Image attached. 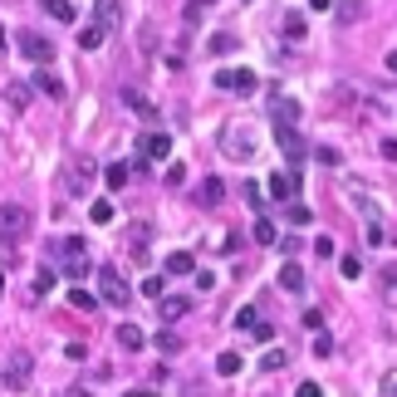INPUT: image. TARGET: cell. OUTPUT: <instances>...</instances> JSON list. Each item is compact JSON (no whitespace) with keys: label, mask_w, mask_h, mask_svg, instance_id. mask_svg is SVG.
Returning <instances> with one entry per match:
<instances>
[{"label":"cell","mask_w":397,"mask_h":397,"mask_svg":"<svg viewBox=\"0 0 397 397\" xmlns=\"http://www.w3.org/2000/svg\"><path fill=\"white\" fill-rule=\"evenodd\" d=\"M221 152H226L231 162H250V157H255V133H250L245 123H226V128H221Z\"/></svg>","instance_id":"7a4b0ae2"},{"label":"cell","mask_w":397,"mask_h":397,"mask_svg":"<svg viewBox=\"0 0 397 397\" xmlns=\"http://www.w3.org/2000/svg\"><path fill=\"white\" fill-rule=\"evenodd\" d=\"M103 182H108L113 192H123V187H128V162H113V167H103Z\"/></svg>","instance_id":"d6986e66"},{"label":"cell","mask_w":397,"mask_h":397,"mask_svg":"<svg viewBox=\"0 0 397 397\" xmlns=\"http://www.w3.org/2000/svg\"><path fill=\"white\" fill-rule=\"evenodd\" d=\"M49 260H54V270H64L69 280H84V275H89V250H84V240H79V236L59 240V245L49 250Z\"/></svg>","instance_id":"6da1fadb"},{"label":"cell","mask_w":397,"mask_h":397,"mask_svg":"<svg viewBox=\"0 0 397 397\" xmlns=\"http://www.w3.org/2000/svg\"><path fill=\"white\" fill-rule=\"evenodd\" d=\"M35 89H39V94H44V99H64V79H59V74H54V69H39V74H35Z\"/></svg>","instance_id":"8fae6325"},{"label":"cell","mask_w":397,"mask_h":397,"mask_svg":"<svg viewBox=\"0 0 397 397\" xmlns=\"http://www.w3.org/2000/svg\"><path fill=\"white\" fill-rule=\"evenodd\" d=\"M15 39H20V54H25V59H35L39 69H49V59H54V44H49L44 35H35V30H20Z\"/></svg>","instance_id":"5b68a950"},{"label":"cell","mask_w":397,"mask_h":397,"mask_svg":"<svg viewBox=\"0 0 397 397\" xmlns=\"http://www.w3.org/2000/svg\"><path fill=\"white\" fill-rule=\"evenodd\" d=\"M30 373H35V358H30L25 348H15V353L5 358V388H10V393H20V388L30 383Z\"/></svg>","instance_id":"8992f818"},{"label":"cell","mask_w":397,"mask_h":397,"mask_svg":"<svg viewBox=\"0 0 397 397\" xmlns=\"http://www.w3.org/2000/svg\"><path fill=\"white\" fill-rule=\"evenodd\" d=\"M383 157H388V162H397V138H383Z\"/></svg>","instance_id":"7bdbcfd3"},{"label":"cell","mask_w":397,"mask_h":397,"mask_svg":"<svg viewBox=\"0 0 397 397\" xmlns=\"http://www.w3.org/2000/svg\"><path fill=\"white\" fill-rule=\"evenodd\" d=\"M240 363H245L240 353H221V358H216V373H221V378H236V373H240Z\"/></svg>","instance_id":"603a6c76"},{"label":"cell","mask_w":397,"mask_h":397,"mask_svg":"<svg viewBox=\"0 0 397 397\" xmlns=\"http://www.w3.org/2000/svg\"><path fill=\"white\" fill-rule=\"evenodd\" d=\"M338 275H343V280H358V275H363V260H358V255H343V260H338Z\"/></svg>","instance_id":"d4e9b609"},{"label":"cell","mask_w":397,"mask_h":397,"mask_svg":"<svg viewBox=\"0 0 397 397\" xmlns=\"http://www.w3.org/2000/svg\"><path fill=\"white\" fill-rule=\"evenodd\" d=\"M216 89H231V94H250V89H260V79H255L250 69H221V74H216Z\"/></svg>","instance_id":"52a82bcc"},{"label":"cell","mask_w":397,"mask_h":397,"mask_svg":"<svg viewBox=\"0 0 397 397\" xmlns=\"http://www.w3.org/2000/svg\"><path fill=\"white\" fill-rule=\"evenodd\" d=\"M5 99H10V108H15V113H20L30 94H25V84H5Z\"/></svg>","instance_id":"f1b7e54d"},{"label":"cell","mask_w":397,"mask_h":397,"mask_svg":"<svg viewBox=\"0 0 397 397\" xmlns=\"http://www.w3.org/2000/svg\"><path fill=\"white\" fill-rule=\"evenodd\" d=\"M270 192H275L280 201L295 197V192H299V177H295V172H275V177H270Z\"/></svg>","instance_id":"7c38bea8"},{"label":"cell","mask_w":397,"mask_h":397,"mask_svg":"<svg viewBox=\"0 0 397 397\" xmlns=\"http://www.w3.org/2000/svg\"><path fill=\"white\" fill-rule=\"evenodd\" d=\"M255 324H260V314H255V309H240V314H236V329H245V334H250Z\"/></svg>","instance_id":"d6a6232c"},{"label":"cell","mask_w":397,"mask_h":397,"mask_svg":"<svg viewBox=\"0 0 397 397\" xmlns=\"http://www.w3.org/2000/svg\"><path fill=\"white\" fill-rule=\"evenodd\" d=\"M314 353L329 358V353H334V338H329V334H314Z\"/></svg>","instance_id":"e575fe53"},{"label":"cell","mask_w":397,"mask_h":397,"mask_svg":"<svg viewBox=\"0 0 397 397\" xmlns=\"http://www.w3.org/2000/svg\"><path fill=\"white\" fill-rule=\"evenodd\" d=\"M20 236H25V206L5 201V206H0V240H5V255H15Z\"/></svg>","instance_id":"277c9868"},{"label":"cell","mask_w":397,"mask_h":397,"mask_svg":"<svg viewBox=\"0 0 397 397\" xmlns=\"http://www.w3.org/2000/svg\"><path fill=\"white\" fill-rule=\"evenodd\" d=\"M99 295H103V304H113V309H128V304H133L128 280H123L113 265H99Z\"/></svg>","instance_id":"3957f363"},{"label":"cell","mask_w":397,"mask_h":397,"mask_svg":"<svg viewBox=\"0 0 397 397\" xmlns=\"http://www.w3.org/2000/svg\"><path fill=\"white\" fill-rule=\"evenodd\" d=\"M270 118H275V128H295L299 123V103L290 94H270Z\"/></svg>","instance_id":"ba28073f"},{"label":"cell","mask_w":397,"mask_h":397,"mask_svg":"<svg viewBox=\"0 0 397 397\" xmlns=\"http://www.w3.org/2000/svg\"><path fill=\"white\" fill-rule=\"evenodd\" d=\"M304 329H314V334H319V329H324V314H319V309H309V314H304Z\"/></svg>","instance_id":"f35d334b"},{"label":"cell","mask_w":397,"mask_h":397,"mask_svg":"<svg viewBox=\"0 0 397 397\" xmlns=\"http://www.w3.org/2000/svg\"><path fill=\"white\" fill-rule=\"evenodd\" d=\"M44 10H49L54 20H64V25H74V20H79V5H74V0H44Z\"/></svg>","instance_id":"9a60e30c"},{"label":"cell","mask_w":397,"mask_h":397,"mask_svg":"<svg viewBox=\"0 0 397 397\" xmlns=\"http://www.w3.org/2000/svg\"><path fill=\"white\" fill-rule=\"evenodd\" d=\"M128 397H157V393H147V388H138V393H128Z\"/></svg>","instance_id":"f6af8a7d"},{"label":"cell","mask_w":397,"mask_h":397,"mask_svg":"<svg viewBox=\"0 0 397 397\" xmlns=\"http://www.w3.org/2000/svg\"><path fill=\"white\" fill-rule=\"evenodd\" d=\"M99 10V25L108 30V25H118V15H123V5H113V0H103V5H94Z\"/></svg>","instance_id":"cb8c5ba5"},{"label":"cell","mask_w":397,"mask_h":397,"mask_svg":"<svg viewBox=\"0 0 397 397\" xmlns=\"http://www.w3.org/2000/svg\"><path fill=\"white\" fill-rule=\"evenodd\" d=\"M290 221H295V226H309V206H290Z\"/></svg>","instance_id":"ab89813d"},{"label":"cell","mask_w":397,"mask_h":397,"mask_svg":"<svg viewBox=\"0 0 397 397\" xmlns=\"http://www.w3.org/2000/svg\"><path fill=\"white\" fill-rule=\"evenodd\" d=\"M142 295H147V299H157V304L167 299V295H162V280H142Z\"/></svg>","instance_id":"d590c367"},{"label":"cell","mask_w":397,"mask_h":397,"mask_svg":"<svg viewBox=\"0 0 397 397\" xmlns=\"http://www.w3.org/2000/svg\"><path fill=\"white\" fill-rule=\"evenodd\" d=\"M378 299H383L388 309H397V270H383V275H378Z\"/></svg>","instance_id":"4fadbf2b"},{"label":"cell","mask_w":397,"mask_h":397,"mask_svg":"<svg viewBox=\"0 0 397 397\" xmlns=\"http://www.w3.org/2000/svg\"><path fill=\"white\" fill-rule=\"evenodd\" d=\"M187 309H192V299H182V295H167V299H162V319H167V324H172V319H182Z\"/></svg>","instance_id":"ac0fdd59"},{"label":"cell","mask_w":397,"mask_h":397,"mask_svg":"<svg viewBox=\"0 0 397 397\" xmlns=\"http://www.w3.org/2000/svg\"><path fill=\"white\" fill-rule=\"evenodd\" d=\"M211 54H231V35H211Z\"/></svg>","instance_id":"8d00e7d4"},{"label":"cell","mask_w":397,"mask_h":397,"mask_svg":"<svg viewBox=\"0 0 397 397\" xmlns=\"http://www.w3.org/2000/svg\"><path fill=\"white\" fill-rule=\"evenodd\" d=\"M295 397H324V393H319V383H299Z\"/></svg>","instance_id":"60d3db41"},{"label":"cell","mask_w":397,"mask_h":397,"mask_svg":"<svg viewBox=\"0 0 397 397\" xmlns=\"http://www.w3.org/2000/svg\"><path fill=\"white\" fill-rule=\"evenodd\" d=\"M260 368H265V373H275V368H285V353H280V348H270V353L260 358Z\"/></svg>","instance_id":"836d02e7"},{"label":"cell","mask_w":397,"mask_h":397,"mask_svg":"<svg viewBox=\"0 0 397 397\" xmlns=\"http://www.w3.org/2000/svg\"><path fill=\"white\" fill-rule=\"evenodd\" d=\"M142 152H147L152 162H167V157H172V138H167V133H147V138H142Z\"/></svg>","instance_id":"30bf717a"},{"label":"cell","mask_w":397,"mask_h":397,"mask_svg":"<svg viewBox=\"0 0 397 397\" xmlns=\"http://www.w3.org/2000/svg\"><path fill=\"white\" fill-rule=\"evenodd\" d=\"M69 304H74V309H94V295H89L84 285H74V290H69Z\"/></svg>","instance_id":"f546056e"},{"label":"cell","mask_w":397,"mask_h":397,"mask_svg":"<svg viewBox=\"0 0 397 397\" xmlns=\"http://www.w3.org/2000/svg\"><path fill=\"white\" fill-rule=\"evenodd\" d=\"M182 182H187V172H182L177 162H172V167H167V187H182Z\"/></svg>","instance_id":"74e56055"},{"label":"cell","mask_w":397,"mask_h":397,"mask_svg":"<svg viewBox=\"0 0 397 397\" xmlns=\"http://www.w3.org/2000/svg\"><path fill=\"white\" fill-rule=\"evenodd\" d=\"M280 30H285V39H304V15H299V10H290V15L280 20Z\"/></svg>","instance_id":"7402d4cb"},{"label":"cell","mask_w":397,"mask_h":397,"mask_svg":"<svg viewBox=\"0 0 397 397\" xmlns=\"http://www.w3.org/2000/svg\"><path fill=\"white\" fill-rule=\"evenodd\" d=\"M275 142H280V152H285L290 162H299V157L309 152V142H304V133H299V128H275Z\"/></svg>","instance_id":"9c48e42d"},{"label":"cell","mask_w":397,"mask_h":397,"mask_svg":"<svg viewBox=\"0 0 397 397\" xmlns=\"http://www.w3.org/2000/svg\"><path fill=\"white\" fill-rule=\"evenodd\" d=\"M157 348H162V353H177V348H182V338H177L172 329H162V334H157Z\"/></svg>","instance_id":"4dcf8cb0"},{"label":"cell","mask_w":397,"mask_h":397,"mask_svg":"<svg viewBox=\"0 0 397 397\" xmlns=\"http://www.w3.org/2000/svg\"><path fill=\"white\" fill-rule=\"evenodd\" d=\"M280 290H290V295L304 290V270H299L295 260H285V270H280Z\"/></svg>","instance_id":"5bb4252c"},{"label":"cell","mask_w":397,"mask_h":397,"mask_svg":"<svg viewBox=\"0 0 397 397\" xmlns=\"http://www.w3.org/2000/svg\"><path fill=\"white\" fill-rule=\"evenodd\" d=\"M334 15L348 25V20H358V15H363V5H358V0H343V5H334Z\"/></svg>","instance_id":"4316f807"},{"label":"cell","mask_w":397,"mask_h":397,"mask_svg":"<svg viewBox=\"0 0 397 397\" xmlns=\"http://www.w3.org/2000/svg\"><path fill=\"white\" fill-rule=\"evenodd\" d=\"M89 216H94V226H108V221H113V201H94Z\"/></svg>","instance_id":"484cf974"},{"label":"cell","mask_w":397,"mask_h":397,"mask_svg":"<svg viewBox=\"0 0 397 397\" xmlns=\"http://www.w3.org/2000/svg\"><path fill=\"white\" fill-rule=\"evenodd\" d=\"M363 240H368V245H383V226H378V221H363Z\"/></svg>","instance_id":"1f68e13d"},{"label":"cell","mask_w":397,"mask_h":397,"mask_svg":"<svg viewBox=\"0 0 397 397\" xmlns=\"http://www.w3.org/2000/svg\"><path fill=\"white\" fill-rule=\"evenodd\" d=\"M118 343H123V348H128V353H138V348H142V343H147V334H142V329H138V324H123V329H118Z\"/></svg>","instance_id":"e0dca14e"},{"label":"cell","mask_w":397,"mask_h":397,"mask_svg":"<svg viewBox=\"0 0 397 397\" xmlns=\"http://www.w3.org/2000/svg\"><path fill=\"white\" fill-rule=\"evenodd\" d=\"M383 64H388V69L397 74V49H388V59H383Z\"/></svg>","instance_id":"ee69618b"},{"label":"cell","mask_w":397,"mask_h":397,"mask_svg":"<svg viewBox=\"0 0 397 397\" xmlns=\"http://www.w3.org/2000/svg\"><path fill=\"white\" fill-rule=\"evenodd\" d=\"M255 240H260V245H275V240H280V236H275V226H270L265 216L255 221Z\"/></svg>","instance_id":"83f0119b"},{"label":"cell","mask_w":397,"mask_h":397,"mask_svg":"<svg viewBox=\"0 0 397 397\" xmlns=\"http://www.w3.org/2000/svg\"><path fill=\"white\" fill-rule=\"evenodd\" d=\"M383 397H397V368L388 373V378H383Z\"/></svg>","instance_id":"b9f144b4"},{"label":"cell","mask_w":397,"mask_h":397,"mask_svg":"<svg viewBox=\"0 0 397 397\" xmlns=\"http://www.w3.org/2000/svg\"><path fill=\"white\" fill-rule=\"evenodd\" d=\"M197 197H201V206H216V201L226 197V187H221L216 177H206V182H201V192H197Z\"/></svg>","instance_id":"44dd1931"},{"label":"cell","mask_w":397,"mask_h":397,"mask_svg":"<svg viewBox=\"0 0 397 397\" xmlns=\"http://www.w3.org/2000/svg\"><path fill=\"white\" fill-rule=\"evenodd\" d=\"M167 275H197V260H192L187 250H172V255H167Z\"/></svg>","instance_id":"2e32d148"},{"label":"cell","mask_w":397,"mask_h":397,"mask_svg":"<svg viewBox=\"0 0 397 397\" xmlns=\"http://www.w3.org/2000/svg\"><path fill=\"white\" fill-rule=\"evenodd\" d=\"M99 44H103V25L94 20V25H84V30H79V49H99Z\"/></svg>","instance_id":"ffe728a7"}]
</instances>
